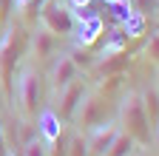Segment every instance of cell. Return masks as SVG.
<instances>
[{"instance_id": "obj_2", "label": "cell", "mask_w": 159, "mask_h": 156, "mask_svg": "<svg viewBox=\"0 0 159 156\" xmlns=\"http://www.w3.org/2000/svg\"><path fill=\"white\" fill-rule=\"evenodd\" d=\"M29 46V34L20 29H9L0 40V85L6 94H11V80H14V65L20 63Z\"/></svg>"}, {"instance_id": "obj_24", "label": "cell", "mask_w": 159, "mask_h": 156, "mask_svg": "<svg viewBox=\"0 0 159 156\" xmlns=\"http://www.w3.org/2000/svg\"><path fill=\"white\" fill-rule=\"evenodd\" d=\"M156 91H159V74H156Z\"/></svg>"}, {"instance_id": "obj_6", "label": "cell", "mask_w": 159, "mask_h": 156, "mask_svg": "<svg viewBox=\"0 0 159 156\" xmlns=\"http://www.w3.org/2000/svg\"><path fill=\"white\" fill-rule=\"evenodd\" d=\"M88 88H85V82L83 80H74V82H68L63 91H57L60 94V100H57V108H54V114L60 116V122H71L74 119V111H77V105H80V100H83V94H85Z\"/></svg>"}, {"instance_id": "obj_22", "label": "cell", "mask_w": 159, "mask_h": 156, "mask_svg": "<svg viewBox=\"0 0 159 156\" xmlns=\"http://www.w3.org/2000/svg\"><path fill=\"white\" fill-rule=\"evenodd\" d=\"M9 153V142H6V131H3V125H0V156H6Z\"/></svg>"}, {"instance_id": "obj_14", "label": "cell", "mask_w": 159, "mask_h": 156, "mask_svg": "<svg viewBox=\"0 0 159 156\" xmlns=\"http://www.w3.org/2000/svg\"><path fill=\"white\" fill-rule=\"evenodd\" d=\"M134 148H136V142L131 139L128 133L119 131V133H116V139L111 142V148L105 150V156H131V153H134Z\"/></svg>"}, {"instance_id": "obj_18", "label": "cell", "mask_w": 159, "mask_h": 156, "mask_svg": "<svg viewBox=\"0 0 159 156\" xmlns=\"http://www.w3.org/2000/svg\"><path fill=\"white\" fill-rule=\"evenodd\" d=\"M131 6L139 17H148V14H156L159 9V0H131Z\"/></svg>"}, {"instance_id": "obj_11", "label": "cell", "mask_w": 159, "mask_h": 156, "mask_svg": "<svg viewBox=\"0 0 159 156\" xmlns=\"http://www.w3.org/2000/svg\"><path fill=\"white\" fill-rule=\"evenodd\" d=\"M29 46L37 60H46V57L54 54V34L48 29H37L34 34H29Z\"/></svg>"}, {"instance_id": "obj_16", "label": "cell", "mask_w": 159, "mask_h": 156, "mask_svg": "<svg viewBox=\"0 0 159 156\" xmlns=\"http://www.w3.org/2000/svg\"><path fill=\"white\" fill-rule=\"evenodd\" d=\"M68 57L74 60V65H77V68H83V71H91V65H94V57L88 54V48H85V46H77Z\"/></svg>"}, {"instance_id": "obj_10", "label": "cell", "mask_w": 159, "mask_h": 156, "mask_svg": "<svg viewBox=\"0 0 159 156\" xmlns=\"http://www.w3.org/2000/svg\"><path fill=\"white\" fill-rule=\"evenodd\" d=\"M63 131H66V122H60V116L54 114V108L40 111V116H37V133H40V139H43L46 145L54 142Z\"/></svg>"}, {"instance_id": "obj_25", "label": "cell", "mask_w": 159, "mask_h": 156, "mask_svg": "<svg viewBox=\"0 0 159 156\" xmlns=\"http://www.w3.org/2000/svg\"><path fill=\"white\" fill-rule=\"evenodd\" d=\"M6 156H17V153H11V150H9V153H6Z\"/></svg>"}, {"instance_id": "obj_1", "label": "cell", "mask_w": 159, "mask_h": 156, "mask_svg": "<svg viewBox=\"0 0 159 156\" xmlns=\"http://www.w3.org/2000/svg\"><path fill=\"white\" fill-rule=\"evenodd\" d=\"M119 131L128 133L136 145H148L153 139V128L142 105V91H128L119 102Z\"/></svg>"}, {"instance_id": "obj_3", "label": "cell", "mask_w": 159, "mask_h": 156, "mask_svg": "<svg viewBox=\"0 0 159 156\" xmlns=\"http://www.w3.org/2000/svg\"><path fill=\"white\" fill-rule=\"evenodd\" d=\"M80 133H91L94 128L105 125V96L99 91H85L83 100H80L77 111H74V119Z\"/></svg>"}, {"instance_id": "obj_4", "label": "cell", "mask_w": 159, "mask_h": 156, "mask_svg": "<svg viewBox=\"0 0 159 156\" xmlns=\"http://www.w3.org/2000/svg\"><path fill=\"white\" fill-rule=\"evenodd\" d=\"M40 23H43V29H48L54 37H66V34H74L77 31V20H74V11L68 3H63V0H48V3L43 6V11H40Z\"/></svg>"}, {"instance_id": "obj_13", "label": "cell", "mask_w": 159, "mask_h": 156, "mask_svg": "<svg viewBox=\"0 0 159 156\" xmlns=\"http://www.w3.org/2000/svg\"><path fill=\"white\" fill-rule=\"evenodd\" d=\"M142 105H145V114L151 119V128L156 131V125H159V91L156 88L142 91Z\"/></svg>"}, {"instance_id": "obj_23", "label": "cell", "mask_w": 159, "mask_h": 156, "mask_svg": "<svg viewBox=\"0 0 159 156\" xmlns=\"http://www.w3.org/2000/svg\"><path fill=\"white\" fill-rule=\"evenodd\" d=\"M153 139H156V145H159V125H156V131H153Z\"/></svg>"}, {"instance_id": "obj_12", "label": "cell", "mask_w": 159, "mask_h": 156, "mask_svg": "<svg viewBox=\"0 0 159 156\" xmlns=\"http://www.w3.org/2000/svg\"><path fill=\"white\" fill-rule=\"evenodd\" d=\"M99 31H102V23H99V17H85L83 26H80V37H77L80 46H85V48H88V46L97 40V37H99Z\"/></svg>"}, {"instance_id": "obj_5", "label": "cell", "mask_w": 159, "mask_h": 156, "mask_svg": "<svg viewBox=\"0 0 159 156\" xmlns=\"http://www.w3.org/2000/svg\"><path fill=\"white\" fill-rule=\"evenodd\" d=\"M17 102H20V111H23L26 116H37L40 77H37V68H31V65L20 68V74H17Z\"/></svg>"}, {"instance_id": "obj_17", "label": "cell", "mask_w": 159, "mask_h": 156, "mask_svg": "<svg viewBox=\"0 0 159 156\" xmlns=\"http://www.w3.org/2000/svg\"><path fill=\"white\" fill-rule=\"evenodd\" d=\"M20 156H48V148H46V142L40 139V136H34V139H29L23 145V153Z\"/></svg>"}, {"instance_id": "obj_8", "label": "cell", "mask_w": 159, "mask_h": 156, "mask_svg": "<svg viewBox=\"0 0 159 156\" xmlns=\"http://www.w3.org/2000/svg\"><path fill=\"white\" fill-rule=\"evenodd\" d=\"M116 133H119V125H114V122H105V125L94 128L91 133H85V139H88V156H105V150L116 139Z\"/></svg>"}, {"instance_id": "obj_19", "label": "cell", "mask_w": 159, "mask_h": 156, "mask_svg": "<svg viewBox=\"0 0 159 156\" xmlns=\"http://www.w3.org/2000/svg\"><path fill=\"white\" fill-rule=\"evenodd\" d=\"M122 80H125V74H116V77H102V80H99V94H111V91H116L119 85H122Z\"/></svg>"}, {"instance_id": "obj_7", "label": "cell", "mask_w": 159, "mask_h": 156, "mask_svg": "<svg viewBox=\"0 0 159 156\" xmlns=\"http://www.w3.org/2000/svg\"><path fill=\"white\" fill-rule=\"evenodd\" d=\"M128 65H131V57H128V51H105L99 60H94V65H91V71L102 80V77H116V74H125L128 71Z\"/></svg>"}, {"instance_id": "obj_15", "label": "cell", "mask_w": 159, "mask_h": 156, "mask_svg": "<svg viewBox=\"0 0 159 156\" xmlns=\"http://www.w3.org/2000/svg\"><path fill=\"white\" fill-rule=\"evenodd\" d=\"M66 156H88V139H85V133L74 131V133L68 136V148H66Z\"/></svg>"}, {"instance_id": "obj_20", "label": "cell", "mask_w": 159, "mask_h": 156, "mask_svg": "<svg viewBox=\"0 0 159 156\" xmlns=\"http://www.w3.org/2000/svg\"><path fill=\"white\" fill-rule=\"evenodd\" d=\"M46 3H48V0H29V3L20 9V11H23L26 20H34V17H40V11H43V6H46Z\"/></svg>"}, {"instance_id": "obj_21", "label": "cell", "mask_w": 159, "mask_h": 156, "mask_svg": "<svg viewBox=\"0 0 159 156\" xmlns=\"http://www.w3.org/2000/svg\"><path fill=\"white\" fill-rule=\"evenodd\" d=\"M145 54L151 57L153 63H159V31L151 34V40H148V46H145Z\"/></svg>"}, {"instance_id": "obj_26", "label": "cell", "mask_w": 159, "mask_h": 156, "mask_svg": "<svg viewBox=\"0 0 159 156\" xmlns=\"http://www.w3.org/2000/svg\"><path fill=\"white\" fill-rule=\"evenodd\" d=\"M156 11H159V9H156Z\"/></svg>"}, {"instance_id": "obj_9", "label": "cell", "mask_w": 159, "mask_h": 156, "mask_svg": "<svg viewBox=\"0 0 159 156\" xmlns=\"http://www.w3.org/2000/svg\"><path fill=\"white\" fill-rule=\"evenodd\" d=\"M77 74H80V68L74 65V60L68 54H60L54 60V65H51V85H54V91H63L68 82H74Z\"/></svg>"}]
</instances>
